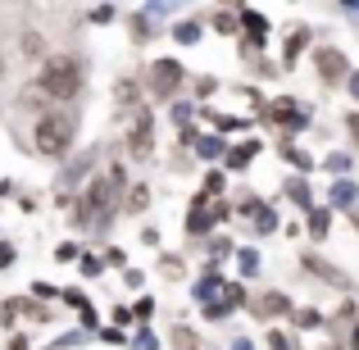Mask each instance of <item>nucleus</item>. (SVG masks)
<instances>
[{"label": "nucleus", "mask_w": 359, "mask_h": 350, "mask_svg": "<svg viewBox=\"0 0 359 350\" xmlns=\"http://www.w3.org/2000/svg\"><path fill=\"white\" fill-rule=\"evenodd\" d=\"M228 214V205H210V201H196V210H191V219H187V232H205V228H214V223Z\"/></svg>", "instance_id": "423d86ee"}, {"label": "nucleus", "mask_w": 359, "mask_h": 350, "mask_svg": "<svg viewBox=\"0 0 359 350\" xmlns=\"http://www.w3.org/2000/svg\"><path fill=\"white\" fill-rule=\"evenodd\" d=\"M309 232L323 236V232H327V214H314V219H309Z\"/></svg>", "instance_id": "a211bd4d"}, {"label": "nucleus", "mask_w": 359, "mask_h": 350, "mask_svg": "<svg viewBox=\"0 0 359 350\" xmlns=\"http://www.w3.org/2000/svg\"><path fill=\"white\" fill-rule=\"evenodd\" d=\"M118 187H123V173H118V168H109L105 177H96V182L87 187V196H82V205H78V223H82V228H100V223H105V214H114Z\"/></svg>", "instance_id": "f257e3e1"}, {"label": "nucleus", "mask_w": 359, "mask_h": 350, "mask_svg": "<svg viewBox=\"0 0 359 350\" xmlns=\"http://www.w3.org/2000/svg\"><path fill=\"white\" fill-rule=\"evenodd\" d=\"M146 201H150V191H146V187H137V191L128 196V210H132V214H141V210H146Z\"/></svg>", "instance_id": "f8f14e48"}, {"label": "nucleus", "mask_w": 359, "mask_h": 350, "mask_svg": "<svg viewBox=\"0 0 359 350\" xmlns=\"http://www.w3.org/2000/svg\"><path fill=\"white\" fill-rule=\"evenodd\" d=\"M78 87H82V69H78V60H46L41 64V91H50L55 100H69V96H78Z\"/></svg>", "instance_id": "f03ea898"}, {"label": "nucleus", "mask_w": 359, "mask_h": 350, "mask_svg": "<svg viewBox=\"0 0 359 350\" xmlns=\"http://www.w3.org/2000/svg\"><path fill=\"white\" fill-rule=\"evenodd\" d=\"M255 264H259V260H255V250H241V269H245V273H255Z\"/></svg>", "instance_id": "6ab92c4d"}, {"label": "nucleus", "mask_w": 359, "mask_h": 350, "mask_svg": "<svg viewBox=\"0 0 359 350\" xmlns=\"http://www.w3.org/2000/svg\"><path fill=\"white\" fill-rule=\"evenodd\" d=\"M241 18H245V32H250V41H259V46H264V32H269V23H264L259 14H250V9H245Z\"/></svg>", "instance_id": "9b49d317"}, {"label": "nucleus", "mask_w": 359, "mask_h": 350, "mask_svg": "<svg viewBox=\"0 0 359 350\" xmlns=\"http://www.w3.org/2000/svg\"><path fill=\"white\" fill-rule=\"evenodd\" d=\"M351 91H355V96H359V73H355V78H351Z\"/></svg>", "instance_id": "4be33fe9"}, {"label": "nucleus", "mask_w": 359, "mask_h": 350, "mask_svg": "<svg viewBox=\"0 0 359 350\" xmlns=\"http://www.w3.org/2000/svg\"><path fill=\"white\" fill-rule=\"evenodd\" d=\"M73 119L69 114H46L41 123H36V150H41V155H55L60 159L64 150L73 146Z\"/></svg>", "instance_id": "7ed1b4c3"}, {"label": "nucleus", "mask_w": 359, "mask_h": 350, "mask_svg": "<svg viewBox=\"0 0 359 350\" xmlns=\"http://www.w3.org/2000/svg\"><path fill=\"white\" fill-rule=\"evenodd\" d=\"M351 132H355V137H359V114H351Z\"/></svg>", "instance_id": "412c9836"}, {"label": "nucleus", "mask_w": 359, "mask_h": 350, "mask_svg": "<svg viewBox=\"0 0 359 350\" xmlns=\"http://www.w3.org/2000/svg\"><path fill=\"white\" fill-rule=\"evenodd\" d=\"M196 150H201V155H205V159H214V155H219V150H223V146H219V141H214V137H201V146H196Z\"/></svg>", "instance_id": "f3484780"}, {"label": "nucleus", "mask_w": 359, "mask_h": 350, "mask_svg": "<svg viewBox=\"0 0 359 350\" xmlns=\"http://www.w3.org/2000/svg\"><path fill=\"white\" fill-rule=\"evenodd\" d=\"M173 36H177L182 46H191L196 36H201V27H196V23H177V32H173Z\"/></svg>", "instance_id": "ddd939ff"}, {"label": "nucleus", "mask_w": 359, "mask_h": 350, "mask_svg": "<svg viewBox=\"0 0 359 350\" xmlns=\"http://www.w3.org/2000/svg\"><path fill=\"white\" fill-rule=\"evenodd\" d=\"M237 305H241V287H228V296H223V300H210V305H205V314H210V318H223L228 309H237Z\"/></svg>", "instance_id": "6e6552de"}, {"label": "nucleus", "mask_w": 359, "mask_h": 350, "mask_svg": "<svg viewBox=\"0 0 359 350\" xmlns=\"http://www.w3.org/2000/svg\"><path fill=\"white\" fill-rule=\"evenodd\" d=\"M314 60H318V78L323 82H341L346 78V55L341 51H318Z\"/></svg>", "instance_id": "0eeeda50"}, {"label": "nucleus", "mask_w": 359, "mask_h": 350, "mask_svg": "<svg viewBox=\"0 0 359 350\" xmlns=\"http://www.w3.org/2000/svg\"><path fill=\"white\" fill-rule=\"evenodd\" d=\"M264 314H282V309H287V300H282V296H264Z\"/></svg>", "instance_id": "dca6fc26"}, {"label": "nucleus", "mask_w": 359, "mask_h": 350, "mask_svg": "<svg viewBox=\"0 0 359 350\" xmlns=\"http://www.w3.org/2000/svg\"><path fill=\"white\" fill-rule=\"evenodd\" d=\"M177 87H182V64L177 60H159L155 69H150V91H155V96H173Z\"/></svg>", "instance_id": "20e7f679"}, {"label": "nucleus", "mask_w": 359, "mask_h": 350, "mask_svg": "<svg viewBox=\"0 0 359 350\" xmlns=\"http://www.w3.org/2000/svg\"><path fill=\"white\" fill-rule=\"evenodd\" d=\"M150 132H155V123H150L146 109H141V114L132 119V132H128V150H132L137 159H146V155H150Z\"/></svg>", "instance_id": "39448f33"}, {"label": "nucleus", "mask_w": 359, "mask_h": 350, "mask_svg": "<svg viewBox=\"0 0 359 350\" xmlns=\"http://www.w3.org/2000/svg\"><path fill=\"white\" fill-rule=\"evenodd\" d=\"M332 201H337V205H351V201H355V187H351V182H337V187H332Z\"/></svg>", "instance_id": "4468645a"}, {"label": "nucleus", "mask_w": 359, "mask_h": 350, "mask_svg": "<svg viewBox=\"0 0 359 350\" xmlns=\"http://www.w3.org/2000/svg\"><path fill=\"white\" fill-rule=\"evenodd\" d=\"M5 264H14V250H9V245H0V269H5Z\"/></svg>", "instance_id": "aec40b11"}, {"label": "nucleus", "mask_w": 359, "mask_h": 350, "mask_svg": "<svg viewBox=\"0 0 359 350\" xmlns=\"http://www.w3.org/2000/svg\"><path fill=\"white\" fill-rule=\"evenodd\" d=\"M305 41H309V36H305V32H296V36H291V41H287V60H296V55H300V51H305Z\"/></svg>", "instance_id": "2eb2a0df"}, {"label": "nucleus", "mask_w": 359, "mask_h": 350, "mask_svg": "<svg viewBox=\"0 0 359 350\" xmlns=\"http://www.w3.org/2000/svg\"><path fill=\"white\" fill-rule=\"evenodd\" d=\"M273 119H282V123H296V128L305 123V114L296 109V100H273Z\"/></svg>", "instance_id": "1a4fd4ad"}, {"label": "nucleus", "mask_w": 359, "mask_h": 350, "mask_svg": "<svg viewBox=\"0 0 359 350\" xmlns=\"http://www.w3.org/2000/svg\"><path fill=\"white\" fill-rule=\"evenodd\" d=\"M255 150H259V141H245V146H237V150L228 155V168H245V164H250V155H255Z\"/></svg>", "instance_id": "9d476101"}]
</instances>
